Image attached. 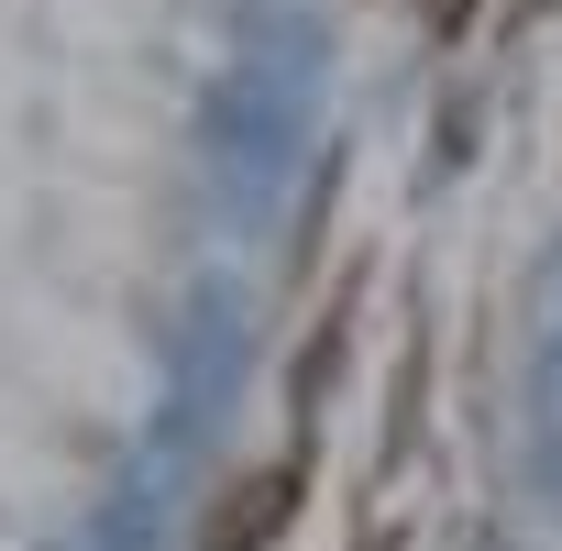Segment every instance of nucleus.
Instances as JSON below:
<instances>
[{
  "label": "nucleus",
  "instance_id": "obj_2",
  "mask_svg": "<svg viewBox=\"0 0 562 551\" xmlns=\"http://www.w3.org/2000/svg\"><path fill=\"white\" fill-rule=\"evenodd\" d=\"M331 364H342V310L321 321V342L299 353V408H321V386H331Z\"/></svg>",
  "mask_w": 562,
  "mask_h": 551
},
{
  "label": "nucleus",
  "instance_id": "obj_3",
  "mask_svg": "<svg viewBox=\"0 0 562 551\" xmlns=\"http://www.w3.org/2000/svg\"><path fill=\"white\" fill-rule=\"evenodd\" d=\"M419 23H430V34H463V23H474V0H419Z\"/></svg>",
  "mask_w": 562,
  "mask_h": 551
},
{
  "label": "nucleus",
  "instance_id": "obj_1",
  "mask_svg": "<svg viewBox=\"0 0 562 551\" xmlns=\"http://www.w3.org/2000/svg\"><path fill=\"white\" fill-rule=\"evenodd\" d=\"M299 463H265V474H243L221 507H210V529H199V551H276L288 540V518H299Z\"/></svg>",
  "mask_w": 562,
  "mask_h": 551
}]
</instances>
